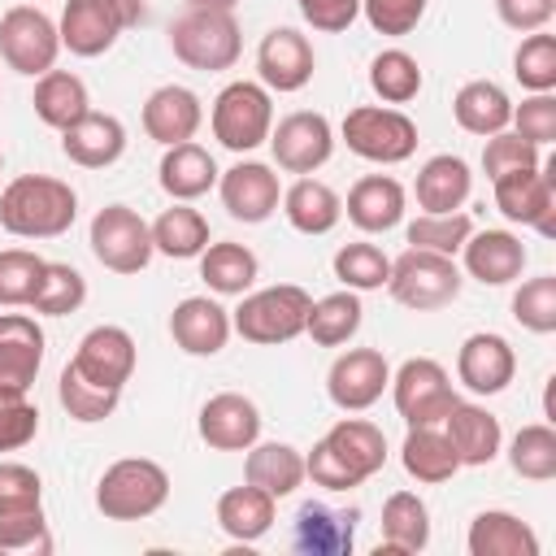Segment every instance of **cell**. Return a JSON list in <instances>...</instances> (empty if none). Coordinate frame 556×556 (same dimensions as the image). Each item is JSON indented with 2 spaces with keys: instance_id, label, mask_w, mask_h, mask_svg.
Wrapping results in <instances>:
<instances>
[{
  "instance_id": "7dc6e473",
  "label": "cell",
  "mask_w": 556,
  "mask_h": 556,
  "mask_svg": "<svg viewBox=\"0 0 556 556\" xmlns=\"http://www.w3.org/2000/svg\"><path fill=\"white\" fill-rule=\"evenodd\" d=\"M473 235V217L469 213H417L404 230L408 248H426V252H439V256H456L465 248V239Z\"/></svg>"
},
{
  "instance_id": "ee69618b",
  "label": "cell",
  "mask_w": 556,
  "mask_h": 556,
  "mask_svg": "<svg viewBox=\"0 0 556 556\" xmlns=\"http://www.w3.org/2000/svg\"><path fill=\"white\" fill-rule=\"evenodd\" d=\"M508 465L526 482H552L556 478V430L552 421H530L508 443Z\"/></svg>"
},
{
  "instance_id": "5b68a950",
  "label": "cell",
  "mask_w": 556,
  "mask_h": 556,
  "mask_svg": "<svg viewBox=\"0 0 556 556\" xmlns=\"http://www.w3.org/2000/svg\"><path fill=\"white\" fill-rule=\"evenodd\" d=\"M460 287H465V274H460L456 256H439L426 248H404L387 274L391 300L413 313H434V308L456 304Z\"/></svg>"
},
{
  "instance_id": "83f0119b",
  "label": "cell",
  "mask_w": 556,
  "mask_h": 556,
  "mask_svg": "<svg viewBox=\"0 0 556 556\" xmlns=\"http://www.w3.org/2000/svg\"><path fill=\"white\" fill-rule=\"evenodd\" d=\"M282 217L291 222V230L300 235H330L343 217V200L330 182L313 178V174H300L291 187H282Z\"/></svg>"
},
{
  "instance_id": "8fae6325",
  "label": "cell",
  "mask_w": 556,
  "mask_h": 556,
  "mask_svg": "<svg viewBox=\"0 0 556 556\" xmlns=\"http://www.w3.org/2000/svg\"><path fill=\"white\" fill-rule=\"evenodd\" d=\"M495 187V208L517 222V226H530L539 230L543 239L556 235V161L543 169H513V174H500L491 178Z\"/></svg>"
},
{
  "instance_id": "db71d44e",
  "label": "cell",
  "mask_w": 556,
  "mask_h": 556,
  "mask_svg": "<svg viewBox=\"0 0 556 556\" xmlns=\"http://www.w3.org/2000/svg\"><path fill=\"white\" fill-rule=\"evenodd\" d=\"M521 139H530L534 148L556 139V96L552 91H530L521 104H513V122H508Z\"/></svg>"
},
{
  "instance_id": "9f6ffc18",
  "label": "cell",
  "mask_w": 556,
  "mask_h": 556,
  "mask_svg": "<svg viewBox=\"0 0 556 556\" xmlns=\"http://www.w3.org/2000/svg\"><path fill=\"white\" fill-rule=\"evenodd\" d=\"M39 434V408L26 395L0 391V452H22Z\"/></svg>"
},
{
  "instance_id": "680465c9",
  "label": "cell",
  "mask_w": 556,
  "mask_h": 556,
  "mask_svg": "<svg viewBox=\"0 0 556 556\" xmlns=\"http://www.w3.org/2000/svg\"><path fill=\"white\" fill-rule=\"evenodd\" d=\"M17 504H43V482L22 460H0V508Z\"/></svg>"
},
{
  "instance_id": "be15d7a7",
  "label": "cell",
  "mask_w": 556,
  "mask_h": 556,
  "mask_svg": "<svg viewBox=\"0 0 556 556\" xmlns=\"http://www.w3.org/2000/svg\"><path fill=\"white\" fill-rule=\"evenodd\" d=\"M191 9H235L239 0H187Z\"/></svg>"
},
{
  "instance_id": "1f68e13d",
  "label": "cell",
  "mask_w": 556,
  "mask_h": 556,
  "mask_svg": "<svg viewBox=\"0 0 556 556\" xmlns=\"http://www.w3.org/2000/svg\"><path fill=\"white\" fill-rule=\"evenodd\" d=\"M473 191V174L460 156L452 152H439L430 156L417 178H413V195H417V208L421 213H456Z\"/></svg>"
},
{
  "instance_id": "11a10c76",
  "label": "cell",
  "mask_w": 556,
  "mask_h": 556,
  "mask_svg": "<svg viewBox=\"0 0 556 556\" xmlns=\"http://www.w3.org/2000/svg\"><path fill=\"white\" fill-rule=\"evenodd\" d=\"M426 4H430V0H361V13H365V22H369L378 35L400 39V35H413V30L421 26Z\"/></svg>"
},
{
  "instance_id": "7c38bea8",
  "label": "cell",
  "mask_w": 556,
  "mask_h": 556,
  "mask_svg": "<svg viewBox=\"0 0 556 556\" xmlns=\"http://www.w3.org/2000/svg\"><path fill=\"white\" fill-rule=\"evenodd\" d=\"M265 143L282 174H317L334 156V126L326 113L295 109V113L278 117V126L269 130Z\"/></svg>"
},
{
  "instance_id": "8992f818",
  "label": "cell",
  "mask_w": 556,
  "mask_h": 556,
  "mask_svg": "<svg viewBox=\"0 0 556 556\" xmlns=\"http://www.w3.org/2000/svg\"><path fill=\"white\" fill-rule=\"evenodd\" d=\"M208 126H213V139L226 148V152H256L269 130H274V96L269 87L252 83V78H235L217 91L213 109H208Z\"/></svg>"
},
{
  "instance_id": "6da1fadb",
  "label": "cell",
  "mask_w": 556,
  "mask_h": 556,
  "mask_svg": "<svg viewBox=\"0 0 556 556\" xmlns=\"http://www.w3.org/2000/svg\"><path fill=\"white\" fill-rule=\"evenodd\" d=\"M78 217V191L52 174H17L0 191V226L13 239H61Z\"/></svg>"
},
{
  "instance_id": "bcb514c9",
  "label": "cell",
  "mask_w": 556,
  "mask_h": 556,
  "mask_svg": "<svg viewBox=\"0 0 556 556\" xmlns=\"http://www.w3.org/2000/svg\"><path fill=\"white\" fill-rule=\"evenodd\" d=\"M56 400H61V408H65L74 421L91 426V421H104V417H113V413H117L122 391L96 387V382H87L74 365H65V369H61V378H56Z\"/></svg>"
},
{
  "instance_id": "f6af8a7d",
  "label": "cell",
  "mask_w": 556,
  "mask_h": 556,
  "mask_svg": "<svg viewBox=\"0 0 556 556\" xmlns=\"http://www.w3.org/2000/svg\"><path fill=\"white\" fill-rule=\"evenodd\" d=\"M334 278L348 287V291H382L387 287V274H391V256L378 248V243H365V239H356V243H343L339 252H334Z\"/></svg>"
},
{
  "instance_id": "60d3db41",
  "label": "cell",
  "mask_w": 556,
  "mask_h": 556,
  "mask_svg": "<svg viewBox=\"0 0 556 556\" xmlns=\"http://www.w3.org/2000/svg\"><path fill=\"white\" fill-rule=\"evenodd\" d=\"M321 439L352 465V473H356L361 482L374 478V473L387 465V434H382L374 421H365V417H339Z\"/></svg>"
},
{
  "instance_id": "7a4b0ae2",
  "label": "cell",
  "mask_w": 556,
  "mask_h": 556,
  "mask_svg": "<svg viewBox=\"0 0 556 556\" xmlns=\"http://www.w3.org/2000/svg\"><path fill=\"white\" fill-rule=\"evenodd\" d=\"M308 308H313V295L300 282H274L261 291H243L239 308L230 313V326L248 343L278 348V343H291L304 334Z\"/></svg>"
},
{
  "instance_id": "e0dca14e",
  "label": "cell",
  "mask_w": 556,
  "mask_h": 556,
  "mask_svg": "<svg viewBox=\"0 0 556 556\" xmlns=\"http://www.w3.org/2000/svg\"><path fill=\"white\" fill-rule=\"evenodd\" d=\"M517 378V352L495 330H473L456 352V382L469 395H500Z\"/></svg>"
},
{
  "instance_id": "f546056e",
  "label": "cell",
  "mask_w": 556,
  "mask_h": 556,
  "mask_svg": "<svg viewBox=\"0 0 556 556\" xmlns=\"http://www.w3.org/2000/svg\"><path fill=\"white\" fill-rule=\"evenodd\" d=\"M430 543V508L417 491H391L382 504L378 556H417Z\"/></svg>"
},
{
  "instance_id": "816d5d0a",
  "label": "cell",
  "mask_w": 556,
  "mask_h": 556,
  "mask_svg": "<svg viewBox=\"0 0 556 556\" xmlns=\"http://www.w3.org/2000/svg\"><path fill=\"white\" fill-rule=\"evenodd\" d=\"M43 274V256L30 248H4L0 252V308H26Z\"/></svg>"
},
{
  "instance_id": "94428289",
  "label": "cell",
  "mask_w": 556,
  "mask_h": 556,
  "mask_svg": "<svg viewBox=\"0 0 556 556\" xmlns=\"http://www.w3.org/2000/svg\"><path fill=\"white\" fill-rule=\"evenodd\" d=\"M495 17L517 35L547 30V22L556 17V0H495Z\"/></svg>"
},
{
  "instance_id": "e7e4bbea",
  "label": "cell",
  "mask_w": 556,
  "mask_h": 556,
  "mask_svg": "<svg viewBox=\"0 0 556 556\" xmlns=\"http://www.w3.org/2000/svg\"><path fill=\"white\" fill-rule=\"evenodd\" d=\"M0 174H4V148H0Z\"/></svg>"
},
{
  "instance_id": "ba28073f",
  "label": "cell",
  "mask_w": 556,
  "mask_h": 556,
  "mask_svg": "<svg viewBox=\"0 0 556 556\" xmlns=\"http://www.w3.org/2000/svg\"><path fill=\"white\" fill-rule=\"evenodd\" d=\"M61 56V30L39 4H13L0 13V61L26 78H39Z\"/></svg>"
},
{
  "instance_id": "6125c7cd",
  "label": "cell",
  "mask_w": 556,
  "mask_h": 556,
  "mask_svg": "<svg viewBox=\"0 0 556 556\" xmlns=\"http://www.w3.org/2000/svg\"><path fill=\"white\" fill-rule=\"evenodd\" d=\"M109 4H113V13L122 17V26H126V30L143 22V0H109Z\"/></svg>"
},
{
  "instance_id": "91938a15",
  "label": "cell",
  "mask_w": 556,
  "mask_h": 556,
  "mask_svg": "<svg viewBox=\"0 0 556 556\" xmlns=\"http://www.w3.org/2000/svg\"><path fill=\"white\" fill-rule=\"evenodd\" d=\"M295 9L321 35H339L361 17V0H295Z\"/></svg>"
},
{
  "instance_id": "484cf974",
  "label": "cell",
  "mask_w": 556,
  "mask_h": 556,
  "mask_svg": "<svg viewBox=\"0 0 556 556\" xmlns=\"http://www.w3.org/2000/svg\"><path fill=\"white\" fill-rule=\"evenodd\" d=\"M56 30H61V48L91 61V56H104L126 26L109 0H65Z\"/></svg>"
},
{
  "instance_id": "681fc988",
  "label": "cell",
  "mask_w": 556,
  "mask_h": 556,
  "mask_svg": "<svg viewBox=\"0 0 556 556\" xmlns=\"http://www.w3.org/2000/svg\"><path fill=\"white\" fill-rule=\"evenodd\" d=\"M513 321L530 334H552L556 330V274L526 278L513 291Z\"/></svg>"
},
{
  "instance_id": "d590c367",
  "label": "cell",
  "mask_w": 556,
  "mask_h": 556,
  "mask_svg": "<svg viewBox=\"0 0 556 556\" xmlns=\"http://www.w3.org/2000/svg\"><path fill=\"white\" fill-rule=\"evenodd\" d=\"M30 104H35V117H39L43 126L65 130V126H74V122L91 109V96H87V83H83L78 74L52 65L48 74L35 78V96H30Z\"/></svg>"
},
{
  "instance_id": "f907efd6",
  "label": "cell",
  "mask_w": 556,
  "mask_h": 556,
  "mask_svg": "<svg viewBox=\"0 0 556 556\" xmlns=\"http://www.w3.org/2000/svg\"><path fill=\"white\" fill-rule=\"evenodd\" d=\"M0 552H52L43 504L0 508Z\"/></svg>"
},
{
  "instance_id": "ffe728a7",
  "label": "cell",
  "mask_w": 556,
  "mask_h": 556,
  "mask_svg": "<svg viewBox=\"0 0 556 556\" xmlns=\"http://www.w3.org/2000/svg\"><path fill=\"white\" fill-rule=\"evenodd\" d=\"M439 426H443V434H447V443H452L460 469H465V465H469V469H482V465H491V460L500 456V447H504V426H500V417H495L486 404L456 400Z\"/></svg>"
},
{
  "instance_id": "f5cc1de1",
  "label": "cell",
  "mask_w": 556,
  "mask_h": 556,
  "mask_svg": "<svg viewBox=\"0 0 556 556\" xmlns=\"http://www.w3.org/2000/svg\"><path fill=\"white\" fill-rule=\"evenodd\" d=\"M534 165H539V148L530 139H521L517 130L486 135V143H482V174L486 178H500L513 169H534Z\"/></svg>"
},
{
  "instance_id": "277c9868",
  "label": "cell",
  "mask_w": 556,
  "mask_h": 556,
  "mask_svg": "<svg viewBox=\"0 0 556 556\" xmlns=\"http://www.w3.org/2000/svg\"><path fill=\"white\" fill-rule=\"evenodd\" d=\"M169 500V473L152 456H122L96 482V508L109 521H143Z\"/></svg>"
},
{
  "instance_id": "836d02e7",
  "label": "cell",
  "mask_w": 556,
  "mask_h": 556,
  "mask_svg": "<svg viewBox=\"0 0 556 556\" xmlns=\"http://www.w3.org/2000/svg\"><path fill=\"white\" fill-rule=\"evenodd\" d=\"M274 504H278V500L265 495V491L252 486V482L230 486V491L217 495V526H222V534L235 539V543H256V539H265L269 526H274Z\"/></svg>"
},
{
  "instance_id": "cb8c5ba5",
  "label": "cell",
  "mask_w": 556,
  "mask_h": 556,
  "mask_svg": "<svg viewBox=\"0 0 556 556\" xmlns=\"http://www.w3.org/2000/svg\"><path fill=\"white\" fill-rule=\"evenodd\" d=\"M200 126H204V104L182 83H165V87H156L143 100V135L156 139L161 148H174V143L195 139Z\"/></svg>"
},
{
  "instance_id": "3957f363",
  "label": "cell",
  "mask_w": 556,
  "mask_h": 556,
  "mask_svg": "<svg viewBox=\"0 0 556 556\" xmlns=\"http://www.w3.org/2000/svg\"><path fill=\"white\" fill-rule=\"evenodd\" d=\"M169 48L187 70L200 74H222L235 70V61L243 56V35L235 22V9H191L174 17L169 26Z\"/></svg>"
},
{
  "instance_id": "e575fe53",
  "label": "cell",
  "mask_w": 556,
  "mask_h": 556,
  "mask_svg": "<svg viewBox=\"0 0 556 556\" xmlns=\"http://www.w3.org/2000/svg\"><path fill=\"white\" fill-rule=\"evenodd\" d=\"M200 278L213 295H243L252 291V282L261 278V261L248 243H235V239H222V243H208L200 256Z\"/></svg>"
},
{
  "instance_id": "d6986e66",
  "label": "cell",
  "mask_w": 556,
  "mask_h": 556,
  "mask_svg": "<svg viewBox=\"0 0 556 556\" xmlns=\"http://www.w3.org/2000/svg\"><path fill=\"white\" fill-rule=\"evenodd\" d=\"M195 434L213 452H248L261 439V408L239 391H217L200 404Z\"/></svg>"
},
{
  "instance_id": "d4e9b609",
  "label": "cell",
  "mask_w": 556,
  "mask_h": 556,
  "mask_svg": "<svg viewBox=\"0 0 556 556\" xmlns=\"http://www.w3.org/2000/svg\"><path fill=\"white\" fill-rule=\"evenodd\" d=\"M61 152L83 169H109L126 156V126L113 113L87 109L74 126L61 130Z\"/></svg>"
},
{
  "instance_id": "7bdbcfd3",
  "label": "cell",
  "mask_w": 556,
  "mask_h": 556,
  "mask_svg": "<svg viewBox=\"0 0 556 556\" xmlns=\"http://www.w3.org/2000/svg\"><path fill=\"white\" fill-rule=\"evenodd\" d=\"M369 87H374V96L382 104H395V109L408 104V100H417V91H421V65H417V56L404 52V48H382L369 61Z\"/></svg>"
},
{
  "instance_id": "d6a6232c",
  "label": "cell",
  "mask_w": 556,
  "mask_h": 556,
  "mask_svg": "<svg viewBox=\"0 0 556 556\" xmlns=\"http://www.w3.org/2000/svg\"><path fill=\"white\" fill-rule=\"evenodd\" d=\"M452 117H456L460 130L486 139V135H495V130H508V122H513V100H508V91H504L500 83H491V78H469V83L452 96Z\"/></svg>"
},
{
  "instance_id": "4316f807",
  "label": "cell",
  "mask_w": 556,
  "mask_h": 556,
  "mask_svg": "<svg viewBox=\"0 0 556 556\" xmlns=\"http://www.w3.org/2000/svg\"><path fill=\"white\" fill-rule=\"evenodd\" d=\"M217 161H213V152L208 148H200L195 139H187V143H174V148H165V156H161V165H156V182H161V191L169 195V200H200V195H208L213 187H217Z\"/></svg>"
},
{
  "instance_id": "f35d334b",
  "label": "cell",
  "mask_w": 556,
  "mask_h": 556,
  "mask_svg": "<svg viewBox=\"0 0 556 556\" xmlns=\"http://www.w3.org/2000/svg\"><path fill=\"white\" fill-rule=\"evenodd\" d=\"M356 513H339L326 504H300L295 513V547L313 556H348L356 534Z\"/></svg>"
},
{
  "instance_id": "7402d4cb",
  "label": "cell",
  "mask_w": 556,
  "mask_h": 556,
  "mask_svg": "<svg viewBox=\"0 0 556 556\" xmlns=\"http://www.w3.org/2000/svg\"><path fill=\"white\" fill-rule=\"evenodd\" d=\"M404 208H408V191L400 178L391 174H365L348 187V200H343V213L348 222L361 230V235H387L404 222Z\"/></svg>"
},
{
  "instance_id": "2e32d148",
  "label": "cell",
  "mask_w": 556,
  "mask_h": 556,
  "mask_svg": "<svg viewBox=\"0 0 556 556\" xmlns=\"http://www.w3.org/2000/svg\"><path fill=\"white\" fill-rule=\"evenodd\" d=\"M317 70V52L308 43V35H300L295 26H274L265 30L261 48H256V74H261V87L278 91V96H291L300 87H308Z\"/></svg>"
},
{
  "instance_id": "ac0fdd59",
  "label": "cell",
  "mask_w": 556,
  "mask_h": 556,
  "mask_svg": "<svg viewBox=\"0 0 556 556\" xmlns=\"http://www.w3.org/2000/svg\"><path fill=\"white\" fill-rule=\"evenodd\" d=\"M43 369V330L30 313H0V391L30 395Z\"/></svg>"
},
{
  "instance_id": "8d00e7d4",
  "label": "cell",
  "mask_w": 556,
  "mask_h": 556,
  "mask_svg": "<svg viewBox=\"0 0 556 556\" xmlns=\"http://www.w3.org/2000/svg\"><path fill=\"white\" fill-rule=\"evenodd\" d=\"M148 230H152V248L169 261H191L213 243L208 239V217L200 208H191L187 200H174L169 208H161V217L148 222Z\"/></svg>"
},
{
  "instance_id": "b9f144b4",
  "label": "cell",
  "mask_w": 556,
  "mask_h": 556,
  "mask_svg": "<svg viewBox=\"0 0 556 556\" xmlns=\"http://www.w3.org/2000/svg\"><path fill=\"white\" fill-rule=\"evenodd\" d=\"M83 300H87V278L65 261H43L39 287H35L26 308L35 317H65V313H78Z\"/></svg>"
},
{
  "instance_id": "c3c4849f",
  "label": "cell",
  "mask_w": 556,
  "mask_h": 556,
  "mask_svg": "<svg viewBox=\"0 0 556 556\" xmlns=\"http://www.w3.org/2000/svg\"><path fill=\"white\" fill-rule=\"evenodd\" d=\"M513 78L526 91H556V35L530 30L513 52Z\"/></svg>"
},
{
  "instance_id": "30bf717a",
  "label": "cell",
  "mask_w": 556,
  "mask_h": 556,
  "mask_svg": "<svg viewBox=\"0 0 556 556\" xmlns=\"http://www.w3.org/2000/svg\"><path fill=\"white\" fill-rule=\"evenodd\" d=\"M391 400L395 413L404 417V426H439L447 417V408L456 404L452 378L434 356H408L395 374H391Z\"/></svg>"
},
{
  "instance_id": "6f0895ef",
  "label": "cell",
  "mask_w": 556,
  "mask_h": 556,
  "mask_svg": "<svg viewBox=\"0 0 556 556\" xmlns=\"http://www.w3.org/2000/svg\"><path fill=\"white\" fill-rule=\"evenodd\" d=\"M304 478H313V486H321V491H356L361 486L352 465L326 439H317L313 452H304Z\"/></svg>"
},
{
  "instance_id": "603a6c76",
  "label": "cell",
  "mask_w": 556,
  "mask_h": 556,
  "mask_svg": "<svg viewBox=\"0 0 556 556\" xmlns=\"http://www.w3.org/2000/svg\"><path fill=\"white\" fill-rule=\"evenodd\" d=\"M460 261H465V274L482 287H508L521 278L530 252L521 243V235L513 230H473L460 248Z\"/></svg>"
},
{
  "instance_id": "f1b7e54d",
  "label": "cell",
  "mask_w": 556,
  "mask_h": 556,
  "mask_svg": "<svg viewBox=\"0 0 556 556\" xmlns=\"http://www.w3.org/2000/svg\"><path fill=\"white\" fill-rule=\"evenodd\" d=\"M243 482L261 486L274 500H287L304 486V452L291 443H278V439H269V443L256 439L243 456Z\"/></svg>"
},
{
  "instance_id": "4dcf8cb0",
  "label": "cell",
  "mask_w": 556,
  "mask_h": 556,
  "mask_svg": "<svg viewBox=\"0 0 556 556\" xmlns=\"http://www.w3.org/2000/svg\"><path fill=\"white\" fill-rule=\"evenodd\" d=\"M469 556H539V534L508 508H482L465 534Z\"/></svg>"
},
{
  "instance_id": "4fadbf2b",
  "label": "cell",
  "mask_w": 556,
  "mask_h": 556,
  "mask_svg": "<svg viewBox=\"0 0 556 556\" xmlns=\"http://www.w3.org/2000/svg\"><path fill=\"white\" fill-rule=\"evenodd\" d=\"M217 195H222V208L243 222V226H261L278 213L282 204V182H278V169L265 165V161H235L230 169L217 174Z\"/></svg>"
},
{
  "instance_id": "52a82bcc",
  "label": "cell",
  "mask_w": 556,
  "mask_h": 556,
  "mask_svg": "<svg viewBox=\"0 0 556 556\" xmlns=\"http://www.w3.org/2000/svg\"><path fill=\"white\" fill-rule=\"evenodd\" d=\"M352 156L369 165H400L417 152V122L395 104H356L339 126Z\"/></svg>"
},
{
  "instance_id": "5bb4252c",
  "label": "cell",
  "mask_w": 556,
  "mask_h": 556,
  "mask_svg": "<svg viewBox=\"0 0 556 556\" xmlns=\"http://www.w3.org/2000/svg\"><path fill=\"white\" fill-rule=\"evenodd\" d=\"M387 382H391V365L378 348H348L334 356L326 374V395L339 413H365L382 400Z\"/></svg>"
},
{
  "instance_id": "44dd1931",
  "label": "cell",
  "mask_w": 556,
  "mask_h": 556,
  "mask_svg": "<svg viewBox=\"0 0 556 556\" xmlns=\"http://www.w3.org/2000/svg\"><path fill=\"white\" fill-rule=\"evenodd\" d=\"M230 334H235L230 313L213 295H187L169 313V339L187 356H217L230 343Z\"/></svg>"
},
{
  "instance_id": "9c48e42d",
  "label": "cell",
  "mask_w": 556,
  "mask_h": 556,
  "mask_svg": "<svg viewBox=\"0 0 556 556\" xmlns=\"http://www.w3.org/2000/svg\"><path fill=\"white\" fill-rule=\"evenodd\" d=\"M87 243L91 256L113 274H139L156 256L152 230L130 204H104L87 226Z\"/></svg>"
},
{
  "instance_id": "9a60e30c",
  "label": "cell",
  "mask_w": 556,
  "mask_h": 556,
  "mask_svg": "<svg viewBox=\"0 0 556 556\" xmlns=\"http://www.w3.org/2000/svg\"><path fill=\"white\" fill-rule=\"evenodd\" d=\"M135 361H139V352H135L130 330H126V326H109V321H104V326H91V330L78 339L74 356H70V365H74L87 382L109 387V391H122V387L130 382Z\"/></svg>"
},
{
  "instance_id": "74e56055",
  "label": "cell",
  "mask_w": 556,
  "mask_h": 556,
  "mask_svg": "<svg viewBox=\"0 0 556 556\" xmlns=\"http://www.w3.org/2000/svg\"><path fill=\"white\" fill-rule=\"evenodd\" d=\"M400 465L413 482H426V486H439L460 469V460L439 426H408V434L400 443Z\"/></svg>"
},
{
  "instance_id": "ab89813d",
  "label": "cell",
  "mask_w": 556,
  "mask_h": 556,
  "mask_svg": "<svg viewBox=\"0 0 556 556\" xmlns=\"http://www.w3.org/2000/svg\"><path fill=\"white\" fill-rule=\"evenodd\" d=\"M361 321H365V304H361L356 291L343 287V291H330V295L313 300L308 321H304V334H308L317 348H343V343L356 339Z\"/></svg>"
}]
</instances>
